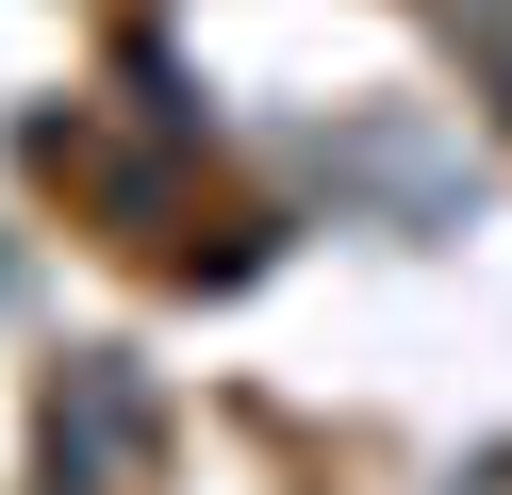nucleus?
<instances>
[{"label": "nucleus", "mask_w": 512, "mask_h": 495, "mask_svg": "<svg viewBox=\"0 0 512 495\" xmlns=\"http://www.w3.org/2000/svg\"><path fill=\"white\" fill-rule=\"evenodd\" d=\"M496 83H512V50H496Z\"/></svg>", "instance_id": "3"}, {"label": "nucleus", "mask_w": 512, "mask_h": 495, "mask_svg": "<svg viewBox=\"0 0 512 495\" xmlns=\"http://www.w3.org/2000/svg\"><path fill=\"white\" fill-rule=\"evenodd\" d=\"M446 33H463V50H512V0H430Z\"/></svg>", "instance_id": "2"}, {"label": "nucleus", "mask_w": 512, "mask_h": 495, "mask_svg": "<svg viewBox=\"0 0 512 495\" xmlns=\"http://www.w3.org/2000/svg\"><path fill=\"white\" fill-rule=\"evenodd\" d=\"M133 446H149L133 363H67V396H50V462H67V495H83V479H116Z\"/></svg>", "instance_id": "1"}]
</instances>
